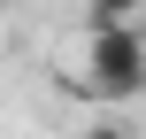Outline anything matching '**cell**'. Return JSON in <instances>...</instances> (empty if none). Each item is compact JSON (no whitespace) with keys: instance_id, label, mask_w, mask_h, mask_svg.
<instances>
[{"instance_id":"6da1fadb","label":"cell","mask_w":146,"mask_h":139,"mask_svg":"<svg viewBox=\"0 0 146 139\" xmlns=\"http://www.w3.org/2000/svg\"><path fill=\"white\" fill-rule=\"evenodd\" d=\"M85 101L100 108H123L146 93V31L139 23H115V31H85V70L69 77Z\"/></svg>"},{"instance_id":"7a4b0ae2","label":"cell","mask_w":146,"mask_h":139,"mask_svg":"<svg viewBox=\"0 0 146 139\" xmlns=\"http://www.w3.org/2000/svg\"><path fill=\"white\" fill-rule=\"evenodd\" d=\"M146 0H85V31H115V23H139Z\"/></svg>"},{"instance_id":"3957f363","label":"cell","mask_w":146,"mask_h":139,"mask_svg":"<svg viewBox=\"0 0 146 139\" xmlns=\"http://www.w3.org/2000/svg\"><path fill=\"white\" fill-rule=\"evenodd\" d=\"M77 139H139V132H131L123 116H92V124H85V132H77Z\"/></svg>"},{"instance_id":"277c9868","label":"cell","mask_w":146,"mask_h":139,"mask_svg":"<svg viewBox=\"0 0 146 139\" xmlns=\"http://www.w3.org/2000/svg\"><path fill=\"white\" fill-rule=\"evenodd\" d=\"M8 8H15V0H0V23H8Z\"/></svg>"}]
</instances>
